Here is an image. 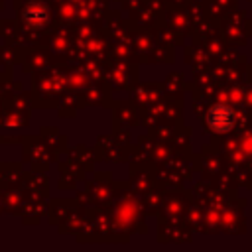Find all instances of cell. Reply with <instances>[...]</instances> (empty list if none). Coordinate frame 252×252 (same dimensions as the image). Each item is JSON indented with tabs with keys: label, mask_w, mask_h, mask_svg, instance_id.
<instances>
[{
	"label": "cell",
	"mask_w": 252,
	"mask_h": 252,
	"mask_svg": "<svg viewBox=\"0 0 252 252\" xmlns=\"http://www.w3.org/2000/svg\"><path fill=\"white\" fill-rule=\"evenodd\" d=\"M207 124H209V128H211L213 132L222 134V132L232 130V126L236 124V114H234V110H232L228 104L217 102V104H213V106L209 108Z\"/></svg>",
	"instance_id": "cell-1"
},
{
	"label": "cell",
	"mask_w": 252,
	"mask_h": 252,
	"mask_svg": "<svg viewBox=\"0 0 252 252\" xmlns=\"http://www.w3.org/2000/svg\"><path fill=\"white\" fill-rule=\"evenodd\" d=\"M47 16H49L47 8H45L43 4H39V2L32 4V6L28 8V12H26V20H28L30 24H33V26H41L43 22H47Z\"/></svg>",
	"instance_id": "cell-2"
}]
</instances>
